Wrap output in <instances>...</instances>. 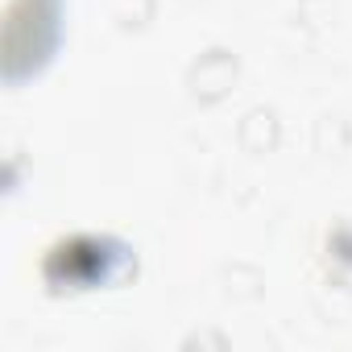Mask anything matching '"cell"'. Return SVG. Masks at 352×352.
Wrapping results in <instances>:
<instances>
[{
	"label": "cell",
	"instance_id": "obj_1",
	"mask_svg": "<svg viewBox=\"0 0 352 352\" xmlns=\"http://www.w3.org/2000/svg\"><path fill=\"white\" fill-rule=\"evenodd\" d=\"M38 274L50 294L112 290L137 274V249L112 232H67L42 249Z\"/></svg>",
	"mask_w": 352,
	"mask_h": 352
},
{
	"label": "cell",
	"instance_id": "obj_2",
	"mask_svg": "<svg viewBox=\"0 0 352 352\" xmlns=\"http://www.w3.org/2000/svg\"><path fill=\"white\" fill-rule=\"evenodd\" d=\"M63 13L67 0H13L5 17V79L21 87L38 79L63 46Z\"/></svg>",
	"mask_w": 352,
	"mask_h": 352
},
{
	"label": "cell",
	"instance_id": "obj_3",
	"mask_svg": "<svg viewBox=\"0 0 352 352\" xmlns=\"http://www.w3.org/2000/svg\"><path fill=\"white\" fill-rule=\"evenodd\" d=\"M327 257L336 270L352 274V224H340L336 232H327Z\"/></svg>",
	"mask_w": 352,
	"mask_h": 352
}]
</instances>
